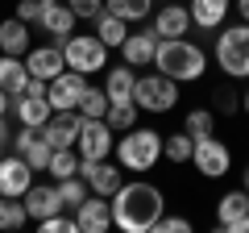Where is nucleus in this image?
<instances>
[{
	"label": "nucleus",
	"instance_id": "nucleus-1",
	"mask_svg": "<svg viewBox=\"0 0 249 233\" xmlns=\"http://www.w3.org/2000/svg\"><path fill=\"white\" fill-rule=\"evenodd\" d=\"M108 204H112V225L124 229V233H154L158 216L166 213V196H162V188H154V183H145V179L121 183Z\"/></svg>",
	"mask_w": 249,
	"mask_h": 233
},
{
	"label": "nucleus",
	"instance_id": "nucleus-2",
	"mask_svg": "<svg viewBox=\"0 0 249 233\" xmlns=\"http://www.w3.org/2000/svg\"><path fill=\"white\" fill-rule=\"evenodd\" d=\"M154 67L162 75H170L175 83H196L208 71V54L204 46L187 42V38H158V50H154Z\"/></svg>",
	"mask_w": 249,
	"mask_h": 233
},
{
	"label": "nucleus",
	"instance_id": "nucleus-3",
	"mask_svg": "<svg viewBox=\"0 0 249 233\" xmlns=\"http://www.w3.org/2000/svg\"><path fill=\"white\" fill-rule=\"evenodd\" d=\"M116 162H121V171H154L162 158V134H154V129H124V137L116 142Z\"/></svg>",
	"mask_w": 249,
	"mask_h": 233
},
{
	"label": "nucleus",
	"instance_id": "nucleus-4",
	"mask_svg": "<svg viewBox=\"0 0 249 233\" xmlns=\"http://www.w3.org/2000/svg\"><path fill=\"white\" fill-rule=\"evenodd\" d=\"M216 63L232 79H249V21L241 25H224V34H216Z\"/></svg>",
	"mask_w": 249,
	"mask_h": 233
},
{
	"label": "nucleus",
	"instance_id": "nucleus-5",
	"mask_svg": "<svg viewBox=\"0 0 249 233\" xmlns=\"http://www.w3.org/2000/svg\"><path fill=\"white\" fill-rule=\"evenodd\" d=\"M62 58H67L71 71L91 75V71H104L108 67V46L100 42L96 34H71L67 42H62Z\"/></svg>",
	"mask_w": 249,
	"mask_h": 233
},
{
	"label": "nucleus",
	"instance_id": "nucleus-6",
	"mask_svg": "<svg viewBox=\"0 0 249 233\" xmlns=\"http://www.w3.org/2000/svg\"><path fill=\"white\" fill-rule=\"evenodd\" d=\"M133 104L145 108V113H170L178 104V83L170 75L154 71V75H137V88H133Z\"/></svg>",
	"mask_w": 249,
	"mask_h": 233
},
{
	"label": "nucleus",
	"instance_id": "nucleus-7",
	"mask_svg": "<svg viewBox=\"0 0 249 233\" xmlns=\"http://www.w3.org/2000/svg\"><path fill=\"white\" fill-rule=\"evenodd\" d=\"M75 150H79V158H108V154L116 150V134L112 125H108L104 116H83V129H79V142H75Z\"/></svg>",
	"mask_w": 249,
	"mask_h": 233
},
{
	"label": "nucleus",
	"instance_id": "nucleus-8",
	"mask_svg": "<svg viewBox=\"0 0 249 233\" xmlns=\"http://www.w3.org/2000/svg\"><path fill=\"white\" fill-rule=\"evenodd\" d=\"M191 162H196V171L204 175V179H220V175H229L232 167V154L229 146L220 142V137H196V150H191Z\"/></svg>",
	"mask_w": 249,
	"mask_h": 233
},
{
	"label": "nucleus",
	"instance_id": "nucleus-9",
	"mask_svg": "<svg viewBox=\"0 0 249 233\" xmlns=\"http://www.w3.org/2000/svg\"><path fill=\"white\" fill-rule=\"evenodd\" d=\"M83 92H88V75H79V71H71V67H67L62 75H54V79H50L46 100H50L54 113H62V108H79Z\"/></svg>",
	"mask_w": 249,
	"mask_h": 233
},
{
	"label": "nucleus",
	"instance_id": "nucleus-10",
	"mask_svg": "<svg viewBox=\"0 0 249 233\" xmlns=\"http://www.w3.org/2000/svg\"><path fill=\"white\" fill-rule=\"evenodd\" d=\"M75 9L67 4V0H42V17H37V25H42L46 38H54V42H67V38L75 34Z\"/></svg>",
	"mask_w": 249,
	"mask_h": 233
},
{
	"label": "nucleus",
	"instance_id": "nucleus-11",
	"mask_svg": "<svg viewBox=\"0 0 249 233\" xmlns=\"http://www.w3.org/2000/svg\"><path fill=\"white\" fill-rule=\"evenodd\" d=\"M79 175L88 179V188L96 192V196H108L112 200V192L124 183V175H121V162H108V158H79Z\"/></svg>",
	"mask_w": 249,
	"mask_h": 233
},
{
	"label": "nucleus",
	"instance_id": "nucleus-12",
	"mask_svg": "<svg viewBox=\"0 0 249 233\" xmlns=\"http://www.w3.org/2000/svg\"><path fill=\"white\" fill-rule=\"evenodd\" d=\"M79 129H83V113L79 108H62V113H54L42 125V137L54 146V150H67V146L79 142Z\"/></svg>",
	"mask_w": 249,
	"mask_h": 233
},
{
	"label": "nucleus",
	"instance_id": "nucleus-13",
	"mask_svg": "<svg viewBox=\"0 0 249 233\" xmlns=\"http://www.w3.org/2000/svg\"><path fill=\"white\" fill-rule=\"evenodd\" d=\"M34 188V167H29L21 154H4L0 158V196H25Z\"/></svg>",
	"mask_w": 249,
	"mask_h": 233
},
{
	"label": "nucleus",
	"instance_id": "nucleus-14",
	"mask_svg": "<svg viewBox=\"0 0 249 233\" xmlns=\"http://www.w3.org/2000/svg\"><path fill=\"white\" fill-rule=\"evenodd\" d=\"M75 225H79V233L112 229V204H108V196H96V192H91V196L75 208Z\"/></svg>",
	"mask_w": 249,
	"mask_h": 233
},
{
	"label": "nucleus",
	"instance_id": "nucleus-15",
	"mask_svg": "<svg viewBox=\"0 0 249 233\" xmlns=\"http://www.w3.org/2000/svg\"><path fill=\"white\" fill-rule=\"evenodd\" d=\"M154 50H158V34L154 29H129L121 46V63L129 67H154Z\"/></svg>",
	"mask_w": 249,
	"mask_h": 233
},
{
	"label": "nucleus",
	"instance_id": "nucleus-16",
	"mask_svg": "<svg viewBox=\"0 0 249 233\" xmlns=\"http://www.w3.org/2000/svg\"><path fill=\"white\" fill-rule=\"evenodd\" d=\"M25 67H29V75H37V79H54V75H62V71H67L62 46H58V42H50V46H29Z\"/></svg>",
	"mask_w": 249,
	"mask_h": 233
},
{
	"label": "nucleus",
	"instance_id": "nucleus-17",
	"mask_svg": "<svg viewBox=\"0 0 249 233\" xmlns=\"http://www.w3.org/2000/svg\"><path fill=\"white\" fill-rule=\"evenodd\" d=\"M21 200H25V213H29V221H46V216L62 213L58 183H34V188H29Z\"/></svg>",
	"mask_w": 249,
	"mask_h": 233
},
{
	"label": "nucleus",
	"instance_id": "nucleus-18",
	"mask_svg": "<svg viewBox=\"0 0 249 233\" xmlns=\"http://www.w3.org/2000/svg\"><path fill=\"white\" fill-rule=\"evenodd\" d=\"M150 29L158 38H187V29H191V9H187V4H162V9L154 13Z\"/></svg>",
	"mask_w": 249,
	"mask_h": 233
},
{
	"label": "nucleus",
	"instance_id": "nucleus-19",
	"mask_svg": "<svg viewBox=\"0 0 249 233\" xmlns=\"http://www.w3.org/2000/svg\"><path fill=\"white\" fill-rule=\"evenodd\" d=\"M13 116H17V125H34V129H42L46 121L54 116V108H50V100L46 96H13Z\"/></svg>",
	"mask_w": 249,
	"mask_h": 233
},
{
	"label": "nucleus",
	"instance_id": "nucleus-20",
	"mask_svg": "<svg viewBox=\"0 0 249 233\" xmlns=\"http://www.w3.org/2000/svg\"><path fill=\"white\" fill-rule=\"evenodd\" d=\"M241 216H249V192L245 188L224 192V196L216 200V225H220V229H232Z\"/></svg>",
	"mask_w": 249,
	"mask_h": 233
},
{
	"label": "nucleus",
	"instance_id": "nucleus-21",
	"mask_svg": "<svg viewBox=\"0 0 249 233\" xmlns=\"http://www.w3.org/2000/svg\"><path fill=\"white\" fill-rule=\"evenodd\" d=\"M133 88H137V75H133V67H129V63L112 67V71L104 75V92H108V100H112V104L133 100Z\"/></svg>",
	"mask_w": 249,
	"mask_h": 233
},
{
	"label": "nucleus",
	"instance_id": "nucleus-22",
	"mask_svg": "<svg viewBox=\"0 0 249 233\" xmlns=\"http://www.w3.org/2000/svg\"><path fill=\"white\" fill-rule=\"evenodd\" d=\"M0 54H29V25L21 17H9L0 21Z\"/></svg>",
	"mask_w": 249,
	"mask_h": 233
},
{
	"label": "nucleus",
	"instance_id": "nucleus-23",
	"mask_svg": "<svg viewBox=\"0 0 249 233\" xmlns=\"http://www.w3.org/2000/svg\"><path fill=\"white\" fill-rule=\"evenodd\" d=\"M25 79H29V67L21 54H0V88L9 96H21L25 92Z\"/></svg>",
	"mask_w": 249,
	"mask_h": 233
},
{
	"label": "nucleus",
	"instance_id": "nucleus-24",
	"mask_svg": "<svg viewBox=\"0 0 249 233\" xmlns=\"http://www.w3.org/2000/svg\"><path fill=\"white\" fill-rule=\"evenodd\" d=\"M96 38L108 46V50H112V46L121 50L124 38H129V21L116 17V13H108V9H100V13H96Z\"/></svg>",
	"mask_w": 249,
	"mask_h": 233
},
{
	"label": "nucleus",
	"instance_id": "nucleus-25",
	"mask_svg": "<svg viewBox=\"0 0 249 233\" xmlns=\"http://www.w3.org/2000/svg\"><path fill=\"white\" fill-rule=\"evenodd\" d=\"M229 9H232V0H191V25L216 29V25H224Z\"/></svg>",
	"mask_w": 249,
	"mask_h": 233
},
{
	"label": "nucleus",
	"instance_id": "nucleus-26",
	"mask_svg": "<svg viewBox=\"0 0 249 233\" xmlns=\"http://www.w3.org/2000/svg\"><path fill=\"white\" fill-rule=\"evenodd\" d=\"M104 9L124 17L129 25H142V21L154 17V0H104Z\"/></svg>",
	"mask_w": 249,
	"mask_h": 233
},
{
	"label": "nucleus",
	"instance_id": "nucleus-27",
	"mask_svg": "<svg viewBox=\"0 0 249 233\" xmlns=\"http://www.w3.org/2000/svg\"><path fill=\"white\" fill-rule=\"evenodd\" d=\"M191 150H196V137L187 134V129L162 137V158H170V162H191Z\"/></svg>",
	"mask_w": 249,
	"mask_h": 233
},
{
	"label": "nucleus",
	"instance_id": "nucleus-28",
	"mask_svg": "<svg viewBox=\"0 0 249 233\" xmlns=\"http://www.w3.org/2000/svg\"><path fill=\"white\" fill-rule=\"evenodd\" d=\"M54 175V183L58 179H71V175H79V150L75 146H67V150H54L50 154V167H46Z\"/></svg>",
	"mask_w": 249,
	"mask_h": 233
},
{
	"label": "nucleus",
	"instance_id": "nucleus-29",
	"mask_svg": "<svg viewBox=\"0 0 249 233\" xmlns=\"http://www.w3.org/2000/svg\"><path fill=\"white\" fill-rule=\"evenodd\" d=\"M88 196H91V188H88V179H83V175L58 179V200H62V208H79Z\"/></svg>",
	"mask_w": 249,
	"mask_h": 233
},
{
	"label": "nucleus",
	"instance_id": "nucleus-30",
	"mask_svg": "<svg viewBox=\"0 0 249 233\" xmlns=\"http://www.w3.org/2000/svg\"><path fill=\"white\" fill-rule=\"evenodd\" d=\"M104 121L112 125V134H124V129L137 125V104H133V100H124V104H108Z\"/></svg>",
	"mask_w": 249,
	"mask_h": 233
},
{
	"label": "nucleus",
	"instance_id": "nucleus-31",
	"mask_svg": "<svg viewBox=\"0 0 249 233\" xmlns=\"http://www.w3.org/2000/svg\"><path fill=\"white\" fill-rule=\"evenodd\" d=\"M29 221L25 204H17V196H0V229H21Z\"/></svg>",
	"mask_w": 249,
	"mask_h": 233
},
{
	"label": "nucleus",
	"instance_id": "nucleus-32",
	"mask_svg": "<svg viewBox=\"0 0 249 233\" xmlns=\"http://www.w3.org/2000/svg\"><path fill=\"white\" fill-rule=\"evenodd\" d=\"M108 104H112V100H108V92L88 83V92H83V100H79V113H83V116H104Z\"/></svg>",
	"mask_w": 249,
	"mask_h": 233
},
{
	"label": "nucleus",
	"instance_id": "nucleus-33",
	"mask_svg": "<svg viewBox=\"0 0 249 233\" xmlns=\"http://www.w3.org/2000/svg\"><path fill=\"white\" fill-rule=\"evenodd\" d=\"M183 129L191 137H208L216 129V116L208 113V108H191V113H187V121H183Z\"/></svg>",
	"mask_w": 249,
	"mask_h": 233
},
{
	"label": "nucleus",
	"instance_id": "nucleus-34",
	"mask_svg": "<svg viewBox=\"0 0 249 233\" xmlns=\"http://www.w3.org/2000/svg\"><path fill=\"white\" fill-rule=\"evenodd\" d=\"M37 229L42 233H79V225H75V216L54 213V216H46V221H37Z\"/></svg>",
	"mask_w": 249,
	"mask_h": 233
},
{
	"label": "nucleus",
	"instance_id": "nucleus-35",
	"mask_svg": "<svg viewBox=\"0 0 249 233\" xmlns=\"http://www.w3.org/2000/svg\"><path fill=\"white\" fill-rule=\"evenodd\" d=\"M13 17H21L25 25H34L37 17H42V0H17V13Z\"/></svg>",
	"mask_w": 249,
	"mask_h": 233
},
{
	"label": "nucleus",
	"instance_id": "nucleus-36",
	"mask_svg": "<svg viewBox=\"0 0 249 233\" xmlns=\"http://www.w3.org/2000/svg\"><path fill=\"white\" fill-rule=\"evenodd\" d=\"M154 229H158V233H183V229H191V221H187V216H166V213H162Z\"/></svg>",
	"mask_w": 249,
	"mask_h": 233
},
{
	"label": "nucleus",
	"instance_id": "nucleus-37",
	"mask_svg": "<svg viewBox=\"0 0 249 233\" xmlns=\"http://www.w3.org/2000/svg\"><path fill=\"white\" fill-rule=\"evenodd\" d=\"M75 9V17H88V21H96V13L104 9V0H67Z\"/></svg>",
	"mask_w": 249,
	"mask_h": 233
},
{
	"label": "nucleus",
	"instance_id": "nucleus-38",
	"mask_svg": "<svg viewBox=\"0 0 249 233\" xmlns=\"http://www.w3.org/2000/svg\"><path fill=\"white\" fill-rule=\"evenodd\" d=\"M46 88H50V79H37V75L25 79V96H46Z\"/></svg>",
	"mask_w": 249,
	"mask_h": 233
},
{
	"label": "nucleus",
	"instance_id": "nucleus-39",
	"mask_svg": "<svg viewBox=\"0 0 249 233\" xmlns=\"http://www.w3.org/2000/svg\"><path fill=\"white\" fill-rule=\"evenodd\" d=\"M237 108H241V100L232 96V92H224V96H220V113H224V116H232Z\"/></svg>",
	"mask_w": 249,
	"mask_h": 233
},
{
	"label": "nucleus",
	"instance_id": "nucleus-40",
	"mask_svg": "<svg viewBox=\"0 0 249 233\" xmlns=\"http://www.w3.org/2000/svg\"><path fill=\"white\" fill-rule=\"evenodd\" d=\"M13 142V129H9V116H0V146Z\"/></svg>",
	"mask_w": 249,
	"mask_h": 233
},
{
	"label": "nucleus",
	"instance_id": "nucleus-41",
	"mask_svg": "<svg viewBox=\"0 0 249 233\" xmlns=\"http://www.w3.org/2000/svg\"><path fill=\"white\" fill-rule=\"evenodd\" d=\"M9 113H13V96L0 88V116H9Z\"/></svg>",
	"mask_w": 249,
	"mask_h": 233
},
{
	"label": "nucleus",
	"instance_id": "nucleus-42",
	"mask_svg": "<svg viewBox=\"0 0 249 233\" xmlns=\"http://www.w3.org/2000/svg\"><path fill=\"white\" fill-rule=\"evenodd\" d=\"M232 9L241 13V21H249V0H237V4H232Z\"/></svg>",
	"mask_w": 249,
	"mask_h": 233
},
{
	"label": "nucleus",
	"instance_id": "nucleus-43",
	"mask_svg": "<svg viewBox=\"0 0 249 233\" xmlns=\"http://www.w3.org/2000/svg\"><path fill=\"white\" fill-rule=\"evenodd\" d=\"M232 233H249V216H241V221L232 225Z\"/></svg>",
	"mask_w": 249,
	"mask_h": 233
},
{
	"label": "nucleus",
	"instance_id": "nucleus-44",
	"mask_svg": "<svg viewBox=\"0 0 249 233\" xmlns=\"http://www.w3.org/2000/svg\"><path fill=\"white\" fill-rule=\"evenodd\" d=\"M241 188H245V192H249V167H245V171H241Z\"/></svg>",
	"mask_w": 249,
	"mask_h": 233
},
{
	"label": "nucleus",
	"instance_id": "nucleus-45",
	"mask_svg": "<svg viewBox=\"0 0 249 233\" xmlns=\"http://www.w3.org/2000/svg\"><path fill=\"white\" fill-rule=\"evenodd\" d=\"M241 108H245V113H249V92H245V96H241Z\"/></svg>",
	"mask_w": 249,
	"mask_h": 233
},
{
	"label": "nucleus",
	"instance_id": "nucleus-46",
	"mask_svg": "<svg viewBox=\"0 0 249 233\" xmlns=\"http://www.w3.org/2000/svg\"><path fill=\"white\" fill-rule=\"evenodd\" d=\"M0 158H4V146H0Z\"/></svg>",
	"mask_w": 249,
	"mask_h": 233
}]
</instances>
